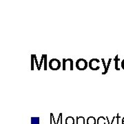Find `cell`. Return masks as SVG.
<instances>
[{
    "label": "cell",
    "instance_id": "6da1fadb",
    "mask_svg": "<svg viewBox=\"0 0 124 124\" xmlns=\"http://www.w3.org/2000/svg\"><path fill=\"white\" fill-rule=\"evenodd\" d=\"M73 61L72 59H63L62 60V69L63 70H73Z\"/></svg>",
    "mask_w": 124,
    "mask_h": 124
},
{
    "label": "cell",
    "instance_id": "7a4b0ae2",
    "mask_svg": "<svg viewBox=\"0 0 124 124\" xmlns=\"http://www.w3.org/2000/svg\"><path fill=\"white\" fill-rule=\"evenodd\" d=\"M48 66L52 70H58L61 68V62L57 59H52L49 62Z\"/></svg>",
    "mask_w": 124,
    "mask_h": 124
},
{
    "label": "cell",
    "instance_id": "3957f363",
    "mask_svg": "<svg viewBox=\"0 0 124 124\" xmlns=\"http://www.w3.org/2000/svg\"><path fill=\"white\" fill-rule=\"evenodd\" d=\"M76 68L79 70H85L88 66V63L84 59H79L76 62Z\"/></svg>",
    "mask_w": 124,
    "mask_h": 124
},
{
    "label": "cell",
    "instance_id": "277c9868",
    "mask_svg": "<svg viewBox=\"0 0 124 124\" xmlns=\"http://www.w3.org/2000/svg\"><path fill=\"white\" fill-rule=\"evenodd\" d=\"M100 61L98 59H92L88 62L89 68L92 70H98L100 69Z\"/></svg>",
    "mask_w": 124,
    "mask_h": 124
},
{
    "label": "cell",
    "instance_id": "5b68a950",
    "mask_svg": "<svg viewBox=\"0 0 124 124\" xmlns=\"http://www.w3.org/2000/svg\"><path fill=\"white\" fill-rule=\"evenodd\" d=\"M87 124H97V120L94 116H89L86 120Z\"/></svg>",
    "mask_w": 124,
    "mask_h": 124
},
{
    "label": "cell",
    "instance_id": "8992f818",
    "mask_svg": "<svg viewBox=\"0 0 124 124\" xmlns=\"http://www.w3.org/2000/svg\"><path fill=\"white\" fill-rule=\"evenodd\" d=\"M76 124H85L84 117V116H77Z\"/></svg>",
    "mask_w": 124,
    "mask_h": 124
},
{
    "label": "cell",
    "instance_id": "52a82bcc",
    "mask_svg": "<svg viewBox=\"0 0 124 124\" xmlns=\"http://www.w3.org/2000/svg\"><path fill=\"white\" fill-rule=\"evenodd\" d=\"M75 120L72 116H68L66 119V124H75Z\"/></svg>",
    "mask_w": 124,
    "mask_h": 124
},
{
    "label": "cell",
    "instance_id": "ba28073f",
    "mask_svg": "<svg viewBox=\"0 0 124 124\" xmlns=\"http://www.w3.org/2000/svg\"><path fill=\"white\" fill-rule=\"evenodd\" d=\"M106 118H105L104 116H99L97 119V124H106Z\"/></svg>",
    "mask_w": 124,
    "mask_h": 124
},
{
    "label": "cell",
    "instance_id": "9c48e42d",
    "mask_svg": "<svg viewBox=\"0 0 124 124\" xmlns=\"http://www.w3.org/2000/svg\"><path fill=\"white\" fill-rule=\"evenodd\" d=\"M115 69L116 70H120V68H119V56L118 54L116 55V57H115Z\"/></svg>",
    "mask_w": 124,
    "mask_h": 124
},
{
    "label": "cell",
    "instance_id": "30bf717a",
    "mask_svg": "<svg viewBox=\"0 0 124 124\" xmlns=\"http://www.w3.org/2000/svg\"><path fill=\"white\" fill-rule=\"evenodd\" d=\"M101 62L102 63H103V68H104V71L102 72V75H106L107 72H108V71H107V64L105 62V59H101Z\"/></svg>",
    "mask_w": 124,
    "mask_h": 124
},
{
    "label": "cell",
    "instance_id": "8fae6325",
    "mask_svg": "<svg viewBox=\"0 0 124 124\" xmlns=\"http://www.w3.org/2000/svg\"><path fill=\"white\" fill-rule=\"evenodd\" d=\"M31 124H39V117H31Z\"/></svg>",
    "mask_w": 124,
    "mask_h": 124
},
{
    "label": "cell",
    "instance_id": "7c38bea8",
    "mask_svg": "<svg viewBox=\"0 0 124 124\" xmlns=\"http://www.w3.org/2000/svg\"><path fill=\"white\" fill-rule=\"evenodd\" d=\"M44 61H43V65L44 66V70H47V54H44Z\"/></svg>",
    "mask_w": 124,
    "mask_h": 124
},
{
    "label": "cell",
    "instance_id": "4fadbf2b",
    "mask_svg": "<svg viewBox=\"0 0 124 124\" xmlns=\"http://www.w3.org/2000/svg\"><path fill=\"white\" fill-rule=\"evenodd\" d=\"M35 57L34 54H31V70H34V64H35Z\"/></svg>",
    "mask_w": 124,
    "mask_h": 124
},
{
    "label": "cell",
    "instance_id": "5bb4252c",
    "mask_svg": "<svg viewBox=\"0 0 124 124\" xmlns=\"http://www.w3.org/2000/svg\"><path fill=\"white\" fill-rule=\"evenodd\" d=\"M50 124H53V122H54V124H57V122H55V119L53 113H50Z\"/></svg>",
    "mask_w": 124,
    "mask_h": 124
},
{
    "label": "cell",
    "instance_id": "9a60e30c",
    "mask_svg": "<svg viewBox=\"0 0 124 124\" xmlns=\"http://www.w3.org/2000/svg\"><path fill=\"white\" fill-rule=\"evenodd\" d=\"M116 121H117V124H122V119H121V118L119 113L116 116Z\"/></svg>",
    "mask_w": 124,
    "mask_h": 124
},
{
    "label": "cell",
    "instance_id": "2e32d148",
    "mask_svg": "<svg viewBox=\"0 0 124 124\" xmlns=\"http://www.w3.org/2000/svg\"><path fill=\"white\" fill-rule=\"evenodd\" d=\"M62 124V113H59V116H58L57 121V124Z\"/></svg>",
    "mask_w": 124,
    "mask_h": 124
},
{
    "label": "cell",
    "instance_id": "e0dca14e",
    "mask_svg": "<svg viewBox=\"0 0 124 124\" xmlns=\"http://www.w3.org/2000/svg\"><path fill=\"white\" fill-rule=\"evenodd\" d=\"M34 57H35V62L36 63V66H37V70H39V64L38 63V61H37V55L34 54Z\"/></svg>",
    "mask_w": 124,
    "mask_h": 124
},
{
    "label": "cell",
    "instance_id": "ac0fdd59",
    "mask_svg": "<svg viewBox=\"0 0 124 124\" xmlns=\"http://www.w3.org/2000/svg\"><path fill=\"white\" fill-rule=\"evenodd\" d=\"M106 121H107V122H108V124H113V123H114V121H115V119H116V116H114V117L112 118V121H111V122H110V120H109V119H108V116H106Z\"/></svg>",
    "mask_w": 124,
    "mask_h": 124
},
{
    "label": "cell",
    "instance_id": "d6986e66",
    "mask_svg": "<svg viewBox=\"0 0 124 124\" xmlns=\"http://www.w3.org/2000/svg\"><path fill=\"white\" fill-rule=\"evenodd\" d=\"M43 61H44V55L42 54L41 55V61H40V63H39V70H41V66H43Z\"/></svg>",
    "mask_w": 124,
    "mask_h": 124
},
{
    "label": "cell",
    "instance_id": "ffe728a7",
    "mask_svg": "<svg viewBox=\"0 0 124 124\" xmlns=\"http://www.w3.org/2000/svg\"><path fill=\"white\" fill-rule=\"evenodd\" d=\"M121 68L124 70V59H123L121 62Z\"/></svg>",
    "mask_w": 124,
    "mask_h": 124
},
{
    "label": "cell",
    "instance_id": "44dd1931",
    "mask_svg": "<svg viewBox=\"0 0 124 124\" xmlns=\"http://www.w3.org/2000/svg\"><path fill=\"white\" fill-rule=\"evenodd\" d=\"M122 124H124V117L122 119Z\"/></svg>",
    "mask_w": 124,
    "mask_h": 124
}]
</instances>
